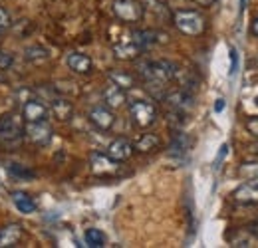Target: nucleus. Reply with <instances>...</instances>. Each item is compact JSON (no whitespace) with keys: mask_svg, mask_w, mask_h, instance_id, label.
Returning <instances> with one entry per match:
<instances>
[{"mask_svg":"<svg viewBox=\"0 0 258 248\" xmlns=\"http://www.w3.org/2000/svg\"><path fill=\"white\" fill-rule=\"evenodd\" d=\"M177 66L167 60H147L139 66V76L143 78L147 90L155 97L163 99V95L169 90V84L175 80Z\"/></svg>","mask_w":258,"mask_h":248,"instance_id":"1","label":"nucleus"},{"mask_svg":"<svg viewBox=\"0 0 258 248\" xmlns=\"http://www.w3.org/2000/svg\"><path fill=\"white\" fill-rule=\"evenodd\" d=\"M24 135V119L16 113H6L0 117V141L4 145L18 143Z\"/></svg>","mask_w":258,"mask_h":248,"instance_id":"2","label":"nucleus"},{"mask_svg":"<svg viewBox=\"0 0 258 248\" xmlns=\"http://www.w3.org/2000/svg\"><path fill=\"white\" fill-rule=\"evenodd\" d=\"M129 115L133 119V123L137 127H149L155 123L157 119V107L155 103L147 101V99H135L129 103Z\"/></svg>","mask_w":258,"mask_h":248,"instance_id":"3","label":"nucleus"},{"mask_svg":"<svg viewBox=\"0 0 258 248\" xmlns=\"http://www.w3.org/2000/svg\"><path fill=\"white\" fill-rule=\"evenodd\" d=\"M163 101L165 105L171 109V111H177V113H187L193 109L195 105V93L185 90V88H177V90H167V93L163 95Z\"/></svg>","mask_w":258,"mask_h":248,"instance_id":"4","label":"nucleus"},{"mask_svg":"<svg viewBox=\"0 0 258 248\" xmlns=\"http://www.w3.org/2000/svg\"><path fill=\"white\" fill-rule=\"evenodd\" d=\"M175 26L187 36H199L205 30V18L193 10H179L175 12Z\"/></svg>","mask_w":258,"mask_h":248,"instance_id":"5","label":"nucleus"},{"mask_svg":"<svg viewBox=\"0 0 258 248\" xmlns=\"http://www.w3.org/2000/svg\"><path fill=\"white\" fill-rule=\"evenodd\" d=\"M24 133L28 137V141L38 145V147H46L52 141V127L48 123V119L42 121H26L24 125Z\"/></svg>","mask_w":258,"mask_h":248,"instance_id":"6","label":"nucleus"},{"mask_svg":"<svg viewBox=\"0 0 258 248\" xmlns=\"http://www.w3.org/2000/svg\"><path fill=\"white\" fill-rule=\"evenodd\" d=\"M113 12L125 24L139 22L143 18V6L137 0H115L113 2Z\"/></svg>","mask_w":258,"mask_h":248,"instance_id":"7","label":"nucleus"},{"mask_svg":"<svg viewBox=\"0 0 258 248\" xmlns=\"http://www.w3.org/2000/svg\"><path fill=\"white\" fill-rule=\"evenodd\" d=\"M88 117H90V121L96 125L97 129H101V131L111 129L113 123H115V115L111 113V109H109V107H103V105H96V107H92V109H90V113H88Z\"/></svg>","mask_w":258,"mask_h":248,"instance_id":"8","label":"nucleus"},{"mask_svg":"<svg viewBox=\"0 0 258 248\" xmlns=\"http://www.w3.org/2000/svg\"><path fill=\"white\" fill-rule=\"evenodd\" d=\"M232 197L240 205H258V179H248L234 191Z\"/></svg>","mask_w":258,"mask_h":248,"instance_id":"9","label":"nucleus"},{"mask_svg":"<svg viewBox=\"0 0 258 248\" xmlns=\"http://www.w3.org/2000/svg\"><path fill=\"white\" fill-rule=\"evenodd\" d=\"M48 113H50V109L40 99H28L22 105V117H24V121H42V119H48Z\"/></svg>","mask_w":258,"mask_h":248,"instance_id":"10","label":"nucleus"},{"mask_svg":"<svg viewBox=\"0 0 258 248\" xmlns=\"http://www.w3.org/2000/svg\"><path fill=\"white\" fill-rule=\"evenodd\" d=\"M90 163L96 175H113L117 171V161H113L111 157L103 155V153H92Z\"/></svg>","mask_w":258,"mask_h":248,"instance_id":"11","label":"nucleus"},{"mask_svg":"<svg viewBox=\"0 0 258 248\" xmlns=\"http://www.w3.org/2000/svg\"><path fill=\"white\" fill-rule=\"evenodd\" d=\"M107 155L111 157L113 161H127L129 157L133 155V143L127 141V139H123V137H119V139H115V141H111L109 145H107Z\"/></svg>","mask_w":258,"mask_h":248,"instance_id":"12","label":"nucleus"},{"mask_svg":"<svg viewBox=\"0 0 258 248\" xmlns=\"http://www.w3.org/2000/svg\"><path fill=\"white\" fill-rule=\"evenodd\" d=\"M22 236H24V230L20 224H6L4 228H0V248L18 246Z\"/></svg>","mask_w":258,"mask_h":248,"instance_id":"13","label":"nucleus"},{"mask_svg":"<svg viewBox=\"0 0 258 248\" xmlns=\"http://www.w3.org/2000/svg\"><path fill=\"white\" fill-rule=\"evenodd\" d=\"M66 64H68V68H70L72 72H76V74H90V72H92V58L86 56V54H82V52H72V54H68Z\"/></svg>","mask_w":258,"mask_h":248,"instance_id":"14","label":"nucleus"},{"mask_svg":"<svg viewBox=\"0 0 258 248\" xmlns=\"http://www.w3.org/2000/svg\"><path fill=\"white\" fill-rule=\"evenodd\" d=\"M103 99H105V105L111 107V109H117V107H121V105L127 101L125 90H121V88L115 86V84H109V86L103 90Z\"/></svg>","mask_w":258,"mask_h":248,"instance_id":"15","label":"nucleus"},{"mask_svg":"<svg viewBox=\"0 0 258 248\" xmlns=\"http://www.w3.org/2000/svg\"><path fill=\"white\" fill-rule=\"evenodd\" d=\"M157 32L153 30H135L131 32V42L143 52V50H147V48H151V46H155L157 44Z\"/></svg>","mask_w":258,"mask_h":248,"instance_id":"16","label":"nucleus"},{"mask_svg":"<svg viewBox=\"0 0 258 248\" xmlns=\"http://www.w3.org/2000/svg\"><path fill=\"white\" fill-rule=\"evenodd\" d=\"M50 111H52L60 121H66V119L72 117L74 107H72V103H70L68 99H64V97H54V99H52V107H50Z\"/></svg>","mask_w":258,"mask_h":248,"instance_id":"17","label":"nucleus"},{"mask_svg":"<svg viewBox=\"0 0 258 248\" xmlns=\"http://www.w3.org/2000/svg\"><path fill=\"white\" fill-rule=\"evenodd\" d=\"M12 203H14V207H16L20 213H24V215L36 213V203L32 201V197H28V195H24V193H12Z\"/></svg>","mask_w":258,"mask_h":248,"instance_id":"18","label":"nucleus"},{"mask_svg":"<svg viewBox=\"0 0 258 248\" xmlns=\"http://www.w3.org/2000/svg\"><path fill=\"white\" fill-rule=\"evenodd\" d=\"M159 143H161V141H159V137H157L155 133H145V135H141V137L135 141L133 149H137V151H141V153H149V151L157 149Z\"/></svg>","mask_w":258,"mask_h":248,"instance_id":"19","label":"nucleus"},{"mask_svg":"<svg viewBox=\"0 0 258 248\" xmlns=\"http://www.w3.org/2000/svg\"><path fill=\"white\" fill-rule=\"evenodd\" d=\"M113 52H115V56L117 58H121V60H133V58H137L139 54H141V50L129 40V42H121V44H115L113 46Z\"/></svg>","mask_w":258,"mask_h":248,"instance_id":"20","label":"nucleus"},{"mask_svg":"<svg viewBox=\"0 0 258 248\" xmlns=\"http://www.w3.org/2000/svg\"><path fill=\"white\" fill-rule=\"evenodd\" d=\"M109 82L119 86L121 90H129L135 86V78L131 74H125V72H109Z\"/></svg>","mask_w":258,"mask_h":248,"instance_id":"21","label":"nucleus"},{"mask_svg":"<svg viewBox=\"0 0 258 248\" xmlns=\"http://www.w3.org/2000/svg\"><path fill=\"white\" fill-rule=\"evenodd\" d=\"M84 238H86V244L92 248H101L105 244V234L101 230H97V228H88Z\"/></svg>","mask_w":258,"mask_h":248,"instance_id":"22","label":"nucleus"},{"mask_svg":"<svg viewBox=\"0 0 258 248\" xmlns=\"http://www.w3.org/2000/svg\"><path fill=\"white\" fill-rule=\"evenodd\" d=\"M48 56H50L48 50L42 48V46H30V48L24 50V58H26L28 62H46Z\"/></svg>","mask_w":258,"mask_h":248,"instance_id":"23","label":"nucleus"},{"mask_svg":"<svg viewBox=\"0 0 258 248\" xmlns=\"http://www.w3.org/2000/svg\"><path fill=\"white\" fill-rule=\"evenodd\" d=\"M187 149H189V141H187V137H185L183 133H179V135L173 139V143H171V155L183 159L185 153H187Z\"/></svg>","mask_w":258,"mask_h":248,"instance_id":"24","label":"nucleus"},{"mask_svg":"<svg viewBox=\"0 0 258 248\" xmlns=\"http://www.w3.org/2000/svg\"><path fill=\"white\" fill-rule=\"evenodd\" d=\"M6 169H8L10 175H14V177H18V179H34V177H36L34 171H30V169L24 167V165H18V163H10Z\"/></svg>","mask_w":258,"mask_h":248,"instance_id":"25","label":"nucleus"},{"mask_svg":"<svg viewBox=\"0 0 258 248\" xmlns=\"http://www.w3.org/2000/svg\"><path fill=\"white\" fill-rule=\"evenodd\" d=\"M238 175L244 179H258V163H242Z\"/></svg>","mask_w":258,"mask_h":248,"instance_id":"26","label":"nucleus"},{"mask_svg":"<svg viewBox=\"0 0 258 248\" xmlns=\"http://www.w3.org/2000/svg\"><path fill=\"white\" fill-rule=\"evenodd\" d=\"M12 64H14V56L10 52L0 50V70H8V68H12Z\"/></svg>","mask_w":258,"mask_h":248,"instance_id":"27","label":"nucleus"},{"mask_svg":"<svg viewBox=\"0 0 258 248\" xmlns=\"http://www.w3.org/2000/svg\"><path fill=\"white\" fill-rule=\"evenodd\" d=\"M8 26H10V14L4 8H0V30H4Z\"/></svg>","mask_w":258,"mask_h":248,"instance_id":"28","label":"nucleus"},{"mask_svg":"<svg viewBox=\"0 0 258 248\" xmlns=\"http://www.w3.org/2000/svg\"><path fill=\"white\" fill-rule=\"evenodd\" d=\"M246 131H248L252 137H258V117L250 119V121H246Z\"/></svg>","mask_w":258,"mask_h":248,"instance_id":"29","label":"nucleus"},{"mask_svg":"<svg viewBox=\"0 0 258 248\" xmlns=\"http://www.w3.org/2000/svg\"><path fill=\"white\" fill-rule=\"evenodd\" d=\"M236 66H238V52L232 48V50H230V76H234Z\"/></svg>","mask_w":258,"mask_h":248,"instance_id":"30","label":"nucleus"},{"mask_svg":"<svg viewBox=\"0 0 258 248\" xmlns=\"http://www.w3.org/2000/svg\"><path fill=\"white\" fill-rule=\"evenodd\" d=\"M225 109V99L221 97V99H217V105H215V111L219 113V111H223Z\"/></svg>","mask_w":258,"mask_h":248,"instance_id":"31","label":"nucleus"},{"mask_svg":"<svg viewBox=\"0 0 258 248\" xmlns=\"http://www.w3.org/2000/svg\"><path fill=\"white\" fill-rule=\"evenodd\" d=\"M197 4H201V6H205V8H209V6H213L217 0H195Z\"/></svg>","mask_w":258,"mask_h":248,"instance_id":"32","label":"nucleus"},{"mask_svg":"<svg viewBox=\"0 0 258 248\" xmlns=\"http://www.w3.org/2000/svg\"><path fill=\"white\" fill-rule=\"evenodd\" d=\"M250 230H252V234H256V236H258V218H256V220H254V222H252V226H250Z\"/></svg>","mask_w":258,"mask_h":248,"instance_id":"33","label":"nucleus"},{"mask_svg":"<svg viewBox=\"0 0 258 248\" xmlns=\"http://www.w3.org/2000/svg\"><path fill=\"white\" fill-rule=\"evenodd\" d=\"M252 32H254V34L258 36V18L254 20V24H252Z\"/></svg>","mask_w":258,"mask_h":248,"instance_id":"34","label":"nucleus"},{"mask_svg":"<svg viewBox=\"0 0 258 248\" xmlns=\"http://www.w3.org/2000/svg\"><path fill=\"white\" fill-rule=\"evenodd\" d=\"M252 151H254V153L258 155V143H254V145H252Z\"/></svg>","mask_w":258,"mask_h":248,"instance_id":"35","label":"nucleus"},{"mask_svg":"<svg viewBox=\"0 0 258 248\" xmlns=\"http://www.w3.org/2000/svg\"><path fill=\"white\" fill-rule=\"evenodd\" d=\"M240 4H242V8H244V6H246V0H242V2H240Z\"/></svg>","mask_w":258,"mask_h":248,"instance_id":"36","label":"nucleus"},{"mask_svg":"<svg viewBox=\"0 0 258 248\" xmlns=\"http://www.w3.org/2000/svg\"><path fill=\"white\" fill-rule=\"evenodd\" d=\"M256 105H258V97H256Z\"/></svg>","mask_w":258,"mask_h":248,"instance_id":"37","label":"nucleus"}]
</instances>
